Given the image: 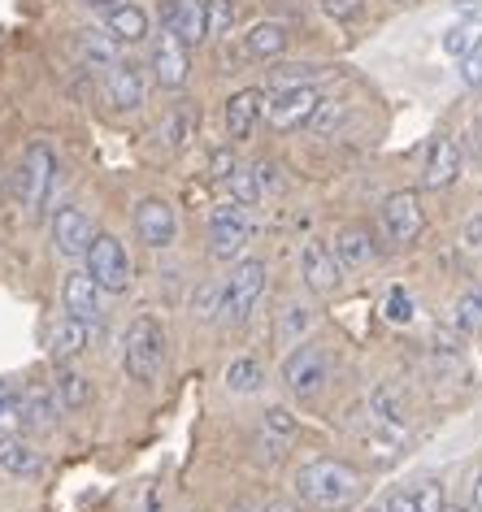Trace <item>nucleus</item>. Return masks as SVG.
<instances>
[{
  "mask_svg": "<svg viewBox=\"0 0 482 512\" xmlns=\"http://www.w3.org/2000/svg\"><path fill=\"white\" fill-rule=\"evenodd\" d=\"M309 322H313V313L304 309V304H287V309H283V322H278V339H283V343H296L304 330H309Z\"/></svg>",
  "mask_w": 482,
  "mask_h": 512,
  "instance_id": "34",
  "label": "nucleus"
},
{
  "mask_svg": "<svg viewBox=\"0 0 482 512\" xmlns=\"http://www.w3.org/2000/svg\"><path fill=\"white\" fill-rule=\"evenodd\" d=\"M317 105H322V92L309 83L274 87V96H265V105H261V118L270 122L274 131H300V126H309Z\"/></svg>",
  "mask_w": 482,
  "mask_h": 512,
  "instance_id": "4",
  "label": "nucleus"
},
{
  "mask_svg": "<svg viewBox=\"0 0 482 512\" xmlns=\"http://www.w3.org/2000/svg\"><path fill=\"white\" fill-rule=\"evenodd\" d=\"M287 44H291V31L283 27V22H257V27L244 35L248 57H257V61L283 57V53H287Z\"/></svg>",
  "mask_w": 482,
  "mask_h": 512,
  "instance_id": "23",
  "label": "nucleus"
},
{
  "mask_svg": "<svg viewBox=\"0 0 482 512\" xmlns=\"http://www.w3.org/2000/svg\"><path fill=\"white\" fill-rule=\"evenodd\" d=\"M0 469L14 473V478H35L44 465H40V452H35L22 434L0 430Z\"/></svg>",
  "mask_w": 482,
  "mask_h": 512,
  "instance_id": "19",
  "label": "nucleus"
},
{
  "mask_svg": "<svg viewBox=\"0 0 482 512\" xmlns=\"http://www.w3.org/2000/svg\"><path fill=\"white\" fill-rule=\"evenodd\" d=\"M105 31L113 35L118 44H144L148 40V14L139 5H113L105 14Z\"/></svg>",
  "mask_w": 482,
  "mask_h": 512,
  "instance_id": "22",
  "label": "nucleus"
},
{
  "mask_svg": "<svg viewBox=\"0 0 482 512\" xmlns=\"http://www.w3.org/2000/svg\"><path fill=\"white\" fill-rule=\"evenodd\" d=\"M461 83L465 87H482V48L478 53H469V57H461Z\"/></svg>",
  "mask_w": 482,
  "mask_h": 512,
  "instance_id": "42",
  "label": "nucleus"
},
{
  "mask_svg": "<svg viewBox=\"0 0 482 512\" xmlns=\"http://www.w3.org/2000/svg\"><path fill=\"white\" fill-rule=\"evenodd\" d=\"M322 5H326V14H335L339 22H352V18H361L365 0H322Z\"/></svg>",
  "mask_w": 482,
  "mask_h": 512,
  "instance_id": "41",
  "label": "nucleus"
},
{
  "mask_svg": "<svg viewBox=\"0 0 482 512\" xmlns=\"http://www.w3.org/2000/svg\"><path fill=\"white\" fill-rule=\"evenodd\" d=\"M135 235L148 248H170L174 235H179V217H174V204L161 196H148L135 204Z\"/></svg>",
  "mask_w": 482,
  "mask_h": 512,
  "instance_id": "10",
  "label": "nucleus"
},
{
  "mask_svg": "<svg viewBox=\"0 0 482 512\" xmlns=\"http://www.w3.org/2000/svg\"><path fill=\"white\" fill-rule=\"evenodd\" d=\"M122 365L135 382H152L166 365V330H161L157 317H135L126 326V339H122Z\"/></svg>",
  "mask_w": 482,
  "mask_h": 512,
  "instance_id": "2",
  "label": "nucleus"
},
{
  "mask_svg": "<svg viewBox=\"0 0 482 512\" xmlns=\"http://www.w3.org/2000/svg\"><path fill=\"white\" fill-rule=\"evenodd\" d=\"M309 74H317V66H278L274 83L278 87H296V83H309Z\"/></svg>",
  "mask_w": 482,
  "mask_h": 512,
  "instance_id": "39",
  "label": "nucleus"
},
{
  "mask_svg": "<svg viewBox=\"0 0 482 512\" xmlns=\"http://www.w3.org/2000/svg\"><path fill=\"white\" fill-rule=\"evenodd\" d=\"M192 313L205 317V322H209V317H218L222 313V283H205V287H200L192 296Z\"/></svg>",
  "mask_w": 482,
  "mask_h": 512,
  "instance_id": "36",
  "label": "nucleus"
},
{
  "mask_svg": "<svg viewBox=\"0 0 482 512\" xmlns=\"http://www.w3.org/2000/svg\"><path fill=\"white\" fill-rule=\"evenodd\" d=\"M365 408H370L378 421L396 426V430L409 426V400H404V391H396L391 382H378V387L370 391V404H365Z\"/></svg>",
  "mask_w": 482,
  "mask_h": 512,
  "instance_id": "24",
  "label": "nucleus"
},
{
  "mask_svg": "<svg viewBox=\"0 0 482 512\" xmlns=\"http://www.w3.org/2000/svg\"><path fill=\"white\" fill-rule=\"evenodd\" d=\"M226 387L239 391V395H252L265 387V369L252 361V356H235L231 365H226Z\"/></svg>",
  "mask_w": 482,
  "mask_h": 512,
  "instance_id": "28",
  "label": "nucleus"
},
{
  "mask_svg": "<svg viewBox=\"0 0 482 512\" xmlns=\"http://www.w3.org/2000/svg\"><path fill=\"white\" fill-rule=\"evenodd\" d=\"M296 491L322 512H344L361 499V473L344 460H313L296 473Z\"/></svg>",
  "mask_w": 482,
  "mask_h": 512,
  "instance_id": "1",
  "label": "nucleus"
},
{
  "mask_svg": "<svg viewBox=\"0 0 482 512\" xmlns=\"http://www.w3.org/2000/svg\"><path fill=\"white\" fill-rule=\"evenodd\" d=\"M192 131H196L192 113H187V109H174V113H170V118H166V122H161V126H157V139H161V144H166L170 152H179V148L187 144V139H192Z\"/></svg>",
  "mask_w": 482,
  "mask_h": 512,
  "instance_id": "31",
  "label": "nucleus"
},
{
  "mask_svg": "<svg viewBox=\"0 0 482 512\" xmlns=\"http://www.w3.org/2000/svg\"><path fill=\"white\" fill-rule=\"evenodd\" d=\"M187 74H192V57H187V44L179 40L174 31L161 27L157 44H152V79L161 87H170V92H179L187 83Z\"/></svg>",
  "mask_w": 482,
  "mask_h": 512,
  "instance_id": "11",
  "label": "nucleus"
},
{
  "mask_svg": "<svg viewBox=\"0 0 482 512\" xmlns=\"http://www.w3.org/2000/svg\"><path fill=\"white\" fill-rule=\"evenodd\" d=\"M461 243H465V248H474V252L482 248V204L465 217V226H461Z\"/></svg>",
  "mask_w": 482,
  "mask_h": 512,
  "instance_id": "40",
  "label": "nucleus"
},
{
  "mask_svg": "<svg viewBox=\"0 0 482 512\" xmlns=\"http://www.w3.org/2000/svg\"><path fill=\"white\" fill-rule=\"evenodd\" d=\"M300 274L304 283H309V291H317V296H331V291H339V278H344V265H339V256L326 248L322 239H309L300 252Z\"/></svg>",
  "mask_w": 482,
  "mask_h": 512,
  "instance_id": "12",
  "label": "nucleus"
},
{
  "mask_svg": "<svg viewBox=\"0 0 482 512\" xmlns=\"http://www.w3.org/2000/svg\"><path fill=\"white\" fill-rule=\"evenodd\" d=\"M378 222H383L387 243H396V248L417 243V235H422V226H426L417 191H391V196L383 200V209H378Z\"/></svg>",
  "mask_w": 482,
  "mask_h": 512,
  "instance_id": "7",
  "label": "nucleus"
},
{
  "mask_svg": "<svg viewBox=\"0 0 482 512\" xmlns=\"http://www.w3.org/2000/svg\"><path fill=\"white\" fill-rule=\"evenodd\" d=\"M474 512H482V478L474 482Z\"/></svg>",
  "mask_w": 482,
  "mask_h": 512,
  "instance_id": "47",
  "label": "nucleus"
},
{
  "mask_svg": "<svg viewBox=\"0 0 482 512\" xmlns=\"http://www.w3.org/2000/svg\"><path fill=\"white\" fill-rule=\"evenodd\" d=\"M57 404L66 408V413H79V408L92 404V378L79 374V369H57Z\"/></svg>",
  "mask_w": 482,
  "mask_h": 512,
  "instance_id": "26",
  "label": "nucleus"
},
{
  "mask_svg": "<svg viewBox=\"0 0 482 512\" xmlns=\"http://www.w3.org/2000/svg\"><path fill=\"white\" fill-rule=\"evenodd\" d=\"M83 348H87V322H79V317H61L53 326V335H48L53 361H74Z\"/></svg>",
  "mask_w": 482,
  "mask_h": 512,
  "instance_id": "25",
  "label": "nucleus"
},
{
  "mask_svg": "<svg viewBox=\"0 0 482 512\" xmlns=\"http://www.w3.org/2000/svg\"><path fill=\"white\" fill-rule=\"evenodd\" d=\"M239 22L235 0H205V31L209 35H231Z\"/></svg>",
  "mask_w": 482,
  "mask_h": 512,
  "instance_id": "32",
  "label": "nucleus"
},
{
  "mask_svg": "<svg viewBox=\"0 0 482 512\" xmlns=\"http://www.w3.org/2000/svg\"><path fill=\"white\" fill-rule=\"evenodd\" d=\"M265 430L270 434H283V439H291V434L300 430V421L287 413V408H270V413H265Z\"/></svg>",
  "mask_w": 482,
  "mask_h": 512,
  "instance_id": "37",
  "label": "nucleus"
},
{
  "mask_svg": "<svg viewBox=\"0 0 482 512\" xmlns=\"http://www.w3.org/2000/svg\"><path fill=\"white\" fill-rule=\"evenodd\" d=\"M339 122H344V105H326V100H322V105H317V113L309 118L313 131H335Z\"/></svg>",
  "mask_w": 482,
  "mask_h": 512,
  "instance_id": "38",
  "label": "nucleus"
},
{
  "mask_svg": "<svg viewBox=\"0 0 482 512\" xmlns=\"http://www.w3.org/2000/svg\"><path fill=\"white\" fill-rule=\"evenodd\" d=\"M261 105H265V92H257V87L235 92L231 100H226V135H231V139H248L252 126L261 122Z\"/></svg>",
  "mask_w": 482,
  "mask_h": 512,
  "instance_id": "18",
  "label": "nucleus"
},
{
  "mask_svg": "<svg viewBox=\"0 0 482 512\" xmlns=\"http://www.w3.org/2000/svg\"><path fill=\"white\" fill-rule=\"evenodd\" d=\"M226 187H231V196H235V204H257L261 200V187H257V174L252 170H244V165H235L231 174L222 178Z\"/></svg>",
  "mask_w": 482,
  "mask_h": 512,
  "instance_id": "33",
  "label": "nucleus"
},
{
  "mask_svg": "<svg viewBox=\"0 0 482 512\" xmlns=\"http://www.w3.org/2000/svg\"><path fill=\"white\" fill-rule=\"evenodd\" d=\"M209 239H213V256H218V261H231V256L244 252L252 239L244 209H239V204H218V209L209 213Z\"/></svg>",
  "mask_w": 482,
  "mask_h": 512,
  "instance_id": "9",
  "label": "nucleus"
},
{
  "mask_svg": "<svg viewBox=\"0 0 482 512\" xmlns=\"http://www.w3.org/2000/svg\"><path fill=\"white\" fill-rule=\"evenodd\" d=\"M456 178H461V148H456V139H448V135L430 139L426 165H422V187L443 191V187H452Z\"/></svg>",
  "mask_w": 482,
  "mask_h": 512,
  "instance_id": "14",
  "label": "nucleus"
},
{
  "mask_svg": "<svg viewBox=\"0 0 482 512\" xmlns=\"http://www.w3.org/2000/svg\"><path fill=\"white\" fill-rule=\"evenodd\" d=\"M383 512H422V504H417V495L413 491H396L383 504Z\"/></svg>",
  "mask_w": 482,
  "mask_h": 512,
  "instance_id": "43",
  "label": "nucleus"
},
{
  "mask_svg": "<svg viewBox=\"0 0 482 512\" xmlns=\"http://www.w3.org/2000/svg\"><path fill=\"white\" fill-rule=\"evenodd\" d=\"M57 413H61V404H57L53 391L31 387V391L18 395V417H22V426H27V430H53Z\"/></svg>",
  "mask_w": 482,
  "mask_h": 512,
  "instance_id": "21",
  "label": "nucleus"
},
{
  "mask_svg": "<svg viewBox=\"0 0 482 512\" xmlns=\"http://www.w3.org/2000/svg\"><path fill=\"white\" fill-rule=\"evenodd\" d=\"M105 96H109V105L113 109H126V113H135L139 105H144V96H148V83H144V70L135 66V61H113V66L105 70Z\"/></svg>",
  "mask_w": 482,
  "mask_h": 512,
  "instance_id": "13",
  "label": "nucleus"
},
{
  "mask_svg": "<svg viewBox=\"0 0 482 512\" xmlns=\"http://www.w3.org/2000/svg\"><path fill=\"white\" fill-rule=\"evenodd\" d=\"M439 512H469V508H465V504H443Z\"/></svg>",
  "mask_w": 482,
  "mask_h": 512,
  "instance_id": "49",
  "label": "nucleus"
},
{
  "mask_svg": "<svg viewBox=\"0 0 482 512\" xmlns=\"http://www.w3.org/2000/svg\"><path fill=\"white\" fill-rule=\"evenodd\" d=\"M265 278H270L265 261H239L231 270V278L222 283V313H231L235 322H244V317L252 313V304L261 300Z\"/></svg>",
  "mask_w": 482,
  "mask_h": 512,
  "instance_id": "8",
  "label": "nucleus"
},
{
  "mask_svg": "<svg viewBox=\"0 0 482 512\" xmlns=\"http://www.w3.org/2000/svg\"><path fill=\"white\" fill-rule=\"evenodd\" d=\"M100 291L96 283H92V274H66V287H61V304H66V317H79V322H87L92 326L96 317H100Z\"/></svg>",
  "mask_w": 482,
  "mask_h": 512,
  "instance_id": "17",
  "label": "nucleus"
},
{
  "mask_svg": "<svg viewBox=\"0 0 482 512\" xmlns=\"http://www.w3.org/2000/svg\"><path fill=\"white\" fill-rule=\"evenodd\" d=\"M331 252L339 256V265H348V270H361V265H370L374 256H378L374 235H370L365 226H339Z\"/></svg>",
  "mask_w": 482,
  "mask_h": 512,
  "instance_id": "20",
  "label": "nucleus"
},
{
  "mask_svg": "<svg viewBox=\"0 0 482 512\" xmlns=\"http://www.w3.org/2000/svg\"><path fill=\"white\" fill-rule=\"evenodd\" d=\"M370 512H383V508H370Z\"/></svg>",
  "mask_w": 482,
  "mask_h": 512,
  "instance_id": "50",
  "label": "nucleus"
},
{
  "mask_svg": "<svg viewBox=\"0 0 482 512\" xmlns=\"http://www.w3.org/2000/svg\"><path fill=\"white\" fill-rule=\"evenodd\" d=\"M326 378H331V356H326V348H317V343H300V348L287 352L283 382H287L291 395L313 400V395L326 387Z\"/></svg>",
  "mask_w": 482,
  "mask_h": 512,
  "instance_id": "6",
  "label": "nucleus"
},
{
  "mask_svg": "<svg viewBox=\"0 0 482 512\" xmlns=\"http://www.w3.org/2000/svg\"><path fill=\"white\" fill-rule=\"evenodd\" d=\"M83 256H87V274L105 296H122L131 287V261H126V248L113 235H96Z\"/></svg>",
  "mask_w": 482,
  "mask_h": 512,
  "instance_id": "5",
  "label": "nucleus"
},
{
  "mask_svg": "<svg viewBox=\"0 0 482 512\" xmlns=\"http://www.w3.org/2000/svg\"><path fill=\"white\" fill-rule=\"evenodd\" d=\"M383 313H387L391 326H409L413 322V296L404 287H391L387 300H383Z\"/></svg>",
  "mask_w": 482,
  "mask_h": 512,
  "instance_id": "35",
  "label": "nucleus"
},
{
  "mask_svg": "<svg viewBox=\"0 0 482 512\" xmlns=\"http://www.w3.org/2000/svg\"><path fill=\"white\" fill-rule=\"evenodd\" d=\"M265 512H296V508H291V504H270Z\"/></svg>",
  "mask_w": 482,
  "mask_h": 512,
  "instance_id": "48",
  "label": "nucleus"
},
{
  "mask_svg": "<svg viewBox=\"0 0 482 512\" xmlns=\"http://www.w3.org/2000/svg\"><path fill=\"white\" fill-rule=\"evenodd\" d=\"M209 170H213V178H226V174H231V170H235V157H231V152H213Z\"/></svg>",
  "mask_w": 482,
  "mask_h": 512,
  "instance_id": "45",
  "label": "nucleus"
},
{
  "mask_svg": "<svg viewBox=\"0 0 482 512\" xmlns=\"http://www.w3.org/2000/svg\"><path fill=\"white\" fill-rule=\"evenodd\" d=\"M83 5H87V9H105V14H109V9L122 5V0H83Z\"/></svg>",
  "mask_w": 482,
  "mask_h": 512,
  "instance_id": "46",
  "label": "nucleus"
},
{
  "mask_svg": "<svg viewBox=\"0 0 482 512\" xmlns=\"http://www.w3.org/2000/svg\"><path fill=\"white\" fill-rule=\"evenodd\" d=\"M53 183H57V157H53V148H48L44 139H35V144L22 152V165H18V200H22V209H27L31 217L48 204Z\"/></svg>",
  "mask_w": 482,
  "mask_h": 512,
  "instance_id": "3",
  "label": "nucleus"
},
{
  "mask_svg": "<svg viewBox=\"0 0 482 512\" xmlns=\"http://www.w3.org/2000/svg\"><path fill=\"white\" fill-rule=\"evenodd\" d=\"M452 326L461 335H482V291H465L452 309Z\"/></svg>",
  "mask_w": 482,
  "mask_h": 512,
  "instance_id": "30",
  "label": "nucleus"
},
{
  "mask_svg": "<svg viewBox=\"0 0 482 512\" xmlns=\"http://www.w3.org/2000/svg\"><path fill=\"white\" fill-rule=\"evenodd\" d=\"M161 27L174 31L183 44L209 40V31H205V0H166V9H161Z\"/></svg>",
  "mask_w": 482,
  "mask_h": 512,
  "instance_id": "16",
  "label": "nucleus"
},
{
  "mask_svg": "<svg viewBox=\"0 0 482 512\" xmlns=\"http://www.w3.org/2000/svg\"><path fill=\"white\" fill-rule=\"evenodd\" d=\"M118 40H113L109 31H100V27H92V31H79V57L87 61L92 70H109L113 61H118Z\"/></svg>",
  "mask_w": 482,
  "mask_h": 512,
  "instance_id": "27",
  "label": "nucleus"
},
{
  "mask_svg": "<svg viewBox=\"0 0 482 512\" xmlns=\"http://www.w3.org/2000/svg\"><path fill=\"white\" fill-rule=\"evenodd\" d=\"M482 48V22H456V27L443 35V53L448 57H469V53H478Z\"/></svg>",
  "mask_w": 482,
  "mask_h": 512,
  "instance_id": "29",
  "label": "nucleus"
},
{
  "mask_svg": "<svg viewBox=\"0 0 482 512\" xmlns=\"http://www.w3.org/2000/svg\"><path fill=\"white\" fill-rule=\"evenodd\" d=\"M18 395L22 391H14L9 382H0V417H14L18 413Z\"/></svg>",
  "mask_w": 482,
  "mask_h": 512,
  "instance_id": "44",
  "label": "nucleus"
},
{
  "mask_svg": "<svg viewBox=\"0 0 482 512\" xmlns=\"http://www.w3.org/2000/svg\"><path fill=\"white\" fill-rule=\"evenodd\" d=\"M96 230H92V217H87L83 209H74V204H66V209H57L53 217V243L61 256H83L87 248H92Z\"/></svg>",
  "mask_w": 482,
  "mask_h": 512,
  "instance_id": "15",
  "label": "nucleus"
}]
</instances>
